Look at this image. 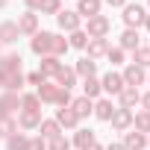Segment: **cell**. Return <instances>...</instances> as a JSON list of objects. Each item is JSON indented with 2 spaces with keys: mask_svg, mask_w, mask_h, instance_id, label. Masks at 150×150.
Here are the masks:
<instances>
[{
  "mask_svg": "<svg viewBox=\"0 0 150 150\" xmlns=\"http://www.w3.org/2000/svg\"><path fill=\"white\" fill-rule=\"evenodd\" d=\"M124 24H127V30H138L141 24H144V18H147V12H144V6L141 3H127L124 6Z\"/></svg>",
  "mask_w": 150,
  "mask_h": 150,
  "instance_id": "cell-1",
  "label": "cell"
},
{
  "mask_svg": "<svg viewBox=\"0 0 150 150\" xmlns=\"http://www.w3.org/2000/svg\"><path fill=\"white\" fill-rule=\"evenodd\" d=\"M109 30H112V21H109L106 15H94V18H88L86 35H88V38H106Z\"/></svg>",
  "mask_w": 150,
  "mask_h": 150,
  "instance_id": "cell-2",
  "label": "cell"
},
{
  "mask_svg": "<svg viewBox=\"0 0 150 150\" xmlns=\"http://www.w3.org/2000/svg\"><path fill=\"white\" fill-rule=\"evenodd\" d=\"M15 24H18V33H21V35H35V33H38V15L30 12V9H27L24 15H18Z\"/></svg>",
  "mask_w": 150,
  "mask_h": 150,
  "instance_id": "cell-3",
  "label": "cell"
},
{
  "mask_svg": "<svg viewBox=\"0 0 150 150\" xmlns=\"http://www.w3.org/2000/svg\"><path fill=\"white\" fill-rule=\"evenodd\" d=\"M109 124H112V129H118V132H127L129 127H132V109H115V115L109 118Z\"/></svg>",
  "mask_w": 150,
  "mask_h": 150,
  "instance_id": "cell-4",
  "label": "cell"
},
{
  "mask_svg": "<svg viewBox=\"0 0 150 150\" xmlns=\"http://www.w3.org/2000/svg\"><path fill=\"white\" fill-rule=\"evenodd\" d=\"M15 109H21V94L3 91V94H0V118H9Z\"/></svg>",
  "mask_w": 150,
  "mask_h": 150,
  "instance_id": "cell-5",
  "label": "cell"
},
{
  "mask_svg": "<svg viewBox=\"0 0 150 150\" xmlns=\"http://www.w3.org/2000/svg\"><path fill=\"white\" fill-rule=\"evenodd\" d=\"M50 38H53V33H35L30 41V50L35 56H50Z\"/></svg>",
  "mask_w": 150,
  "mask_h": 150,
  "instance_id": "cell-6",
  "label": "cell"
},
{
  "mask_svg": "<svg viewBox=\"0 0 150 150\" xmlns=\"http://www.w3.org/2000/svg\"><path fill=\"white\" fill-rule=\"evenodd\" d=\"M56 24H59V30L74 33V30H80V15H77V12H71V9H62V12L56 15Z\"/></svg>",
  "mask_w": 150,
  "mask_h": 150,
  "instance_id": "cell-7",
  "label": "cell"
},
{
  "mask_svg": "<svg viewBox=\"0 0 150 150\" xmlns=\"http://www.w3.org/2000/svg\"><path fill=\"white\" fill-rule=\"evenodd\" d=\"M124 86H129V88H135V86H141L147 77H144V68H138V65H127L124 68Z\"/></svg>",
  "mask_w": 150,
  "mask_h": 150,
  "instance_id": "cell-8",
  "label": "cell"
},
{
  "mask_svg": "<svg viewBox=\"0 0 150 150\" xmlns=\"http://www.w3.org/2000/svg\"><path fill=\"white\" fill-rule=\"evenodd\" d=\"M59 68H62V62L56 56H41V62H38V74H41L44 80H53L56 74H59Z\"/></svg>",
  "mask_w": 150,
  "mask_h": 150,
  "instance_id": "cell-9",
  "label": "cell"
},
{
  "mask_svg": "<svg viewBox=\"0 0 150 150\" xmlns=\"http://www.w3.org/2000/svg\"><path fill=\"white\" fill-rule=\"evenodd\" d=\"M100 88H103L106 94H121V88H124V77H121V74H115V71H109L106 77L100 80Z\"/></svg>",
  "mask_w": 150,
  "mask_h": 150,
  "instance_id": "cell-10",
  "label": "cell"
},
{
  "mask_svg": "<svg viewBox=\"0 0 150 150\" xmlns=\"http://www.w3.org/2000/svg\"><path fill=\"white\" fill-rule=\"evenodd\" d=\"M53 80H56V86H59V88H68V91H71L74 86H77V71L62 65V68H59V74H56Z\"/></svg>",
  "mask_w": 150,
  "mask_h": 150,
  "instance_id": "cell-11",
  "label": "cell"
},
{
  "mask_svg": "<svg viewBox=\"0 0 150 150\" xmlns=\"http://www.w3.org/2000/svg\"><path fill=\"white\" fill-rule=\"evenodd\" d=\"M109 38H88V44H86V50H88V59H100V56H106L109 53Z\"/></svg>",
  "mask_w": 150,
  "mask_h": 150,
  "instance_id": "cell-12",
  "label": "cell"
},
{
  "mask_svg": "<svg viewBox=\"0 0 150 150\" xmlns=\"http://www.w3.org/2000/svg\"><path fill=\"white\" fill-rule=\"evenodd\" d=\"M35 97H38L41 103H56V97H59V86H56V83H47V80H44V83H41L38 88H35Z\"/></svg>",
  "mask_w": 150,
  "mask_h": 150,
  "instance_id": "cell-13",
  "label": "cell"
},
{
  "mask_svg": "<svg viewBox=\"0 0 150 150\" xmlns=\"http://www.w3.org/2000/svg\"><path fill=\"white\" fill-rule=\"evenodd\" d=\"M41 121H44V118H41V109H35V112H24V109H21V115H18V127H21V129H38Z\"/></svg>",
  "mask_w": 150,
  "mask_h": 150,
  "instance_id": "cell-14",
  "label": "cell"
},
{
  "mask_svg": "<svg viewBox=\"0 0 150 150\" xmlns=\"http://www.w3.org/2000/svg\"><path fill=\"white\" fill-rule=\"evenodd\" d=\"M71 109H74V115L83 121V118H88V115L94 112V100H88V97H74V100H71Z\"/></svg>",
  "mask_w": 150,
  "mask_h": 150,
  "instance_id": "cell-15",
  "label": "cell"
},
{
  "mask_svg": "<svg viewBox=\"0 0 150 150\" xmlns=\"http://www.w3.org/2000/svg\"><path fill=\"white\" fill-rule=\"evenodd\" d=\"M21 65H24L21 53H3L0 56V71H6V74H18Z\"/></svg>",
  "mask_w": 150,
  "mask_h": 150,
  "instance_id": "cell-16",
  "label": "cell"
},
{
  "mask_svg": "<svg viewBox=\"0 0 150 150\" xmlns=\"http://www.w3.org/2000/svg\"><path fill=\"white\" fill-rule=\"evenodd\" d=\"M56 124H59V127H65V129H74V127L80 124V118L74 115V109H71V106H62V109H56Z\"/></svg>",
  "mask_w": 150,
  "mask_h": 150,
  "instance_id": "cell-17",
  "label": "cell"
},
{
  "mask_svg": "<svg viewBox=\"0 0 150 150\" xmlns=\"http://www.w3.org/2000/svg\"><path fill=\"white\" fill-rule=\"evenodd\" d=\"M118 103H121V109H132L135 103H141V94H138V88H129V86H124V88H121V94H118Z\"/></svg>",
  "mask_w": 150,
  "mask_h": 150,
  "instance_id": "cell-18",
  "label": "cell"
},
{
  "mask_svg": "<svg viewBox=\"0 0 150 150\" xmlns=\"http://www.w3.org/2000/svg\"><path fill=\"white\" fill-rule=\"evenodd\" d=\"M115 109H118V106H112V100H106V97H100V100L94 103V112H91V115H94L97 121H106V124H109V118L115 115Z\"/></svg>",
  "mask_w": 150,
  "mask_h": 150,
  "instance_id": "cell-19",
  "label": "cell"
},
{
  "mask_svg": "<svg viewBox=\"0 0 150 150\" xmlns=\"http://www.w3.org/2000/svg\"><path fill=\"white\" fill-rule=\"evenodd\" d=\"M100 6H103V0H80L77 15L80 18H94V15H100Z\"/></svg>",
  "mask_w": 150,
  "mask_h": 150,
  "instance_id": "cell-20",
  "label": "cell"
},
{
  "mask_svg": "<svg viewBox=\"0 0 150 150\" xmlns=\"http://www.w3.org/2000/svg\"><path fill=\"white\" fill-rule=\"evenodd\" d=\"M18 24L15 21H3V24H0V44H15L18 41Z\"/></svg>",
  "mask_w": 150,
  "mask_h": 150,
  "instance_id": "cell-21",
  "label": "cell"
},
{
  "mask_svg": "<svg viewBox=\"0 0 150 150\" xmlns=\"http://www.w3.org/2000/svg\"><path fill=\"white\" fill-rule=\"evenodd\" d=\"M74 71H77V77L88 80V77H94V74H97V62H94V59H88V56H83L77 65H74Z\"/></svg>",
  "mask_w": 150,
  "mask_h": 150,
  "instance_id": "cell-22",
  "label": "cell"
},
{
  "mask_svg": "<svg viewBox=\"0 0 150 150\" xmlns=\"http://www.w3.org/2000/svg\"><path fill=\"white\" fill-rule=\"evenodd\" d=\"M138 47H141L138 30H124L121 33V50H138Z\"/></svg>",
  "mask_w": 150,
  "mask_h": 150,
  "instance_id": "cell-23",
  "label": "cell"
},
{
  "mask_svg": "<svg viewBox=\"0 0 150 150\" xmlns=\"http://www.w3.org/2000/svg\"><path fill=\"white\" fill-rule=\"evenodd\" d=\"M124 147H127V150H144V147H147V135H141V132L132 129V132L124 135Z\"/></svg>",
  "mask_w": 150,
  "mask_h": 150,
  "instance_id": "cell-24",
  "label": "cell"
},
{
  "mask_svg": "<svg viewBox=\"0 0 150 150\" xmlns=\"http://www.w3.org/2000/svg\"><path fill=\"white\" fill-rule=\"evenodd\" d=\"M100 80L97 77H88V80H83V97H88V100H94V97H100Z\"/></svg>",
  "mask_w": 150,
  "mask_h": 150,
  "instance_id": "cell-25",
  "label": "cell"
},
{
  "mask_svg": "<svg viewBox=\"0 0 150 150\" xmlns=\"http://www.w3.org/2000/svg\"><path fill=\"white\" fill-rule=\"evenodd\" d=\"M38 129H41V138H44V141H50V138L62 135V127L56 124V118H53V121H41V124H38Z\"/></svg>",
  "mask_w": 150,
  "mask_h": 150,
  "instance_id": "cell-26",
  "label": "cell"
},
{
  "mask_svg": "<svg viewBox=\"0 0 150 150\" xmlns=\"http://www.w3.org/2000/svg\"><path fill=\"white\" fill-rule=\"evenodd\" d=\"M68 47H71V44H68V38H62V35H56V33H53V38H50V56H56V59H59V56H65V53H68Z\"/></svg>",
  "mask_w": 150,
  "mask_h": 150,
  "instance_id": "cell-27",
  "label": "cell"
},
{
  "mask_svg": "<svg viewBox=\"0 0 150 150\" xmlns=\"http://www.w3.org/2000/svg\"><path fill=\"white\" fill-rule=\"evenodd\" d=\"M74 144H77L80 150L91 147V144H94V129H77V135H74Z\"/></svg>",
  "mask_w": 150,
  "mask_h": 150,
  "instance_id": "cell-28",
  "label": "cell"
},
{
  "mask_svg": "<svg viewBox=\"0 0 150 150\" xmlns=\"http://www.w3.org/2000/svg\"><path fill=\"white\" fill-rule=\"evenodd\" d=\"M132 127H135V132L147 135V132H150V112H138V115H132Z\"/></svg>",
  "mask_w": 150,
  "mask_h": 150,
  "instance_id": "cell-29",
  "label": "cell"
},
{
  "mask_svg": "<svg viewBox=\"0 0 150 150\" xmlns=\"http://www.w3.org/2000/svg\"><path fill=\"white\" fill-rule=\"evenodd\" d=\"M68 44H71V47H77V50H86V44H88L86 30H74V33H71V38H68Z\"/></svg>",
  "mask_w": 150,
  "mask_h": 150,
  "instance_id": "cell-30",
  "label": "cell"
},
{
  "mask_svg": "<svg viewBox=\"0 0 150 150\" xmlns=\"http://www.w3.org/2000/svg\"><path fill=\"white\" fill-rule=\"evenodd\" d=\"M18 132V121L9 115V118H0V135L3 138H9V135H15Z\"/></svg>",
  "mask_w": 150,
  "mask_h": 150,
  "instance_id": "cell-31",
  "label": "cell"
},
{
  "mask_svg": "<svg viewBox=\"0 0 150 150\" xmlns=\"http://www.w3.org/2000/svg\"><path fill=\"white\" fill-rule=\"evenodd\" d=\"M6 150H27V135L24 132H15L6 138Z\"/></svg>",
  "mask_w": 150,
  "mask_h": 150,
  "instance_id": "cell-32",
  "label": "cell"
},
{
  "mask_svg": "<svg viewBox=\"0 0 150 150\" xmlns=\"http://www.w3.org/2000/svg\"><path fill=\"white\" fill-rule=\"evenodd\" d=\"M135 56H132V65H138V68H150V47H138V50H132Z\"/></svg>",
  "mask_w": 150,
  "mask_h": 150,
  "instance_id": "cell-33",
  "label": "cell"
},
{
  "mask_svg": "<svg viewBox=\"0 0 150 150\" xmlns=\"http://www.w3.org/2000/svg\"><path fill=\"white\" fill-rule=\"evenodd\" d=\"M21 109L24 112H35V109H41V100L35 94H21Z\"/></svg>",
  "mask_w": 150,
  "mask_h": 150,
  "instance_id": "cell-34",
  "label": "cell"
},
{
  "mask_svg": "<svg viewBox=\"0 0 150 150\" xmlns=\"http://www.w3.org/2000/svg\"><path fill=\"white\" fill-rule=\"evenodd\" d=\"M62 12V0H44L41 3V15H59Z\"/></svg>",
  "mask_w": 150,
  "mask_h": 150,
  "instance_id": "cell-35",
  "label": "cell"
},
{
  "mask_svg": "<svg viewBox=\"0 0 150 150\" xmlns=\"http://www.w3.org/2000/svg\"><path fill=\"white\" fill-rule=\"evenodd\" d=\"M47 150H71V141H68L65 135H56V138L47 141Z\"/></svg>",
  "mask_w": 150,
  "mask_h": 150,
  "instance_id": "cell-36",
  "label": "cell"
},
{
  "mask_svg": "<svg viewBox=\"0 0 150 150\" xmlns=\"http://www.w3.org/2000/svg\"><path fill=\"white\" fill-rule=\"evenodd\" d=\"M106 59H109L112 65H121V62H124V50H121V47H109V53H106Z\"/></svg>",
  "mask_w": 150,
  "mask_h": 150,
  "instance_id": "cell-37",
  "label": "cell"
},
{
  "mask_svg": "<svg viewBox=\"0 0 150 150\" xmlns=\"http://www.w3.org/2000/svg\"><path fill=\"white\" fill-rule=\"evenodd\" d=\"M27 150H47V141H44L41 135H35V138H27Z\"/></svg>",
  "mask_w": 150,
  "mask_h": 150,
  "instance_id": "cell-38",
  "label": "cell"
},
{
  "mask_svg": "<svg viewBox=\"0 0 150 150\" xmlns=\"http://www.w3.org/2000/svg\"><path fill=\"white\" fill-rule=\"evenodd\" d=\"M71 100H74V97H71V91H68V88H59L56 103H59V106H71Z\"/></svg>",
  "mask_w": 150,
  "mask_h": 150,
  "instance_id": "cell-39",
  "label": "cell"
},
{
  "mask_svg": "<svg viewBox=\"0 0 150 150\" xmlns=\"http://www.w3.org/2000/svg\"><path fill=\"white\" fill-rule=\"evenodd\" d=\"M27 83H30V86H35V88H38V86H41V83H44V77H41V74H38V71H33V74H27Z\"/></svg>",
  "mask_w": 150,
  "mask_h": 150,
  "instance_id": "cell-40",
  "label": "cell"
},
{
  "mask_svg": "<svg viewBox=\"0 0 150 150\" xmlns=\"http://www.w3.org/2000/svg\"><path fill=\"white\" fill-rule=\"evenodd\" d=\"M24 3H27V9H30V12H35V9H41L44 0H24Z\"/></svg>",
  "mask_w": 150,
  "mask_h": 150,
  "instance_id": "cell-41",
  "label": "cell"
},
{
  "mask_svg": "<svg viewBox=\"0 0 150 150\" xmlns=\"http://www.w3.org/2000/svg\"><path fill=\"white\" fill-rule=\"evenodd\" d=\"M141 106H144V112H150V91L141 97Z\"/></svg>",
  "mask_w": 150,
  "mask_h": 150,
  "instance_id": "cell-42",
  "label": "cell"
},
{
  "mask_svg": "<svg viewBox=\"0 0 150 150\" xmlns=\"http://www.w3.org/2000/svg\"><path fill=\"white\" fill-rule=\"evenodd\" d=\"M109 6H127V0H106Z\"/></svg>",
  "mask_w": 150,
  "mask_h": 150,
  "instance_id": "cell-43",
  "label": "cell"
},
{
  "mask_svg": "<svg viewBox=\"0 0 150 150\" xmlns=\"http://www.w3.org/2000/svg\"><path fill=\"white\" fill-rule=\"evenodd\" d=\"M106 150H127V147H124V144H109Z\"/></svg>",
  "mask_w": 150,
  "mask_h": 150,
  "instance_id": "cell-44",
  "label": "cell"
},
{
  "mask_svg": "<svg viewBox=\"0 0 150 150\" xmlns=\"http://www.w3.org/2000/svg\"><path fill=\"white\" fill-rule=\"evenodd\" d=\"M86 150H106V147H100V144L94 141V144H91V147H86Z\"/></svg>",
  "mask_w": 150,
  "mask_h": 150,
  "instance_id": "cell-45",
  "label": "cell"
},
{
  "mask_svg": "<svg viewBox=\"0 0 150 150\" xmlns=\"http://www.w3.org/2000/svg\"><path fill=\"white\" fill-rule=\"evenodd\" d=\"M3 86H6V74L0 71V88H3Z\"/></svg>",
  "mask_w": 150,
  "mask_h": 150,
  "instance_id": "cell-46",
  "label": "cell"
},
{
  "mask_svg": "<svg viewBox=\"0 0 150 150\" xmlns=\"http://www.w3.org/2000/svg\"><path fill=\"white\" fill-rule=\"evenodd\" d=\"M144 27H147V30H150V15H147V18H144Z\"/></svg>",
  "mask_w": 150,
  "mask_h": 150,
  "instance_id": "cell-47",
  "label": "cell"
},
{
  "mask_svg": "<svg viewBox=\"0 0 150 150\" xmlns=\"http://www.w3.org/2000/svg\"><path fill=\"white\" fill-rule=\"evenodd\" d=\"M6 3H9V0H0V9H3V6H6Z\"/></svg>",
  "mask_w": 150,
  "mask_h": 150,
  "instance_id": "cell-48",
  "label": "cell"
},
{
  "mask_svg": "<svg viewBox=\"0 0 150 150\" xmlns=\"http://www.w3.org/2000/svg\"><path fill=\"white\" fill-rule=\"evenodd\" d=\"M147 3H150V0H147Z\"/></svg>",
  "mask_w": 150,
  "mask_h": 150,
  "instance_id": "cell-49",
  "label": "cell"
}]
</instances>
